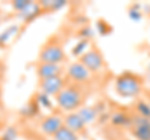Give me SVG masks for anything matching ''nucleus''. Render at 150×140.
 <instances>
[{
	"instance_id": "f257e3e1",
	"label": "nucleus",
	"mask_w": 150,
	"mask_h": 140,
	"mask_svg": "<svg viewBox=\"0 0 150 140\" xmlns=\"http://www.w3.org/2000/svg\"><path fill=\"white\" fill-rule=\"evenodd\" d=\"M55 104L65 113L78 111L84 105V94L79 85L68 81L67 86L55 96Z\"/></svg>"
},
{
	"instance_id": "f03ea898",
	"label": "nucleus",
	"mask_w": 150,
	"mask_h": 140,
	"mask_svg": "<svg viewBox=\"0 0 150 140\" xmlns=\"http://www.w3.org/2000/svg\"><path fill=\"white\" fill-rule=\"evenodd\" d=\"M114 90L120 98L135 99L142 94L143 81L137 74L131 71H124L115 78Z\"/></svg>"
},
{
	"instance_id": "7ed1b4c3",
	"label": "nucleus",
	"mask_w": 150,
	"mask_h": 140,
	"mask_svg": "<svg viewBox=\"0 0 150 140\" xmlns=\"http://www.w3.org/2000/svg\"><path fill=\"white\" fill-rule=\"evenodd\" d=\"M67 60L64 46L56 38L49 39L46 43L41 46L38 55V62L41 63H50L62 65Z\"/></svg>"
},
{
	"instance_id": "20e7f679",
	"label": "nucleus",
	"mask_w": 150,
	"mask_h": 140,
	"mask_svg": "<svg viewBox=\"0 0 150 140\" xmlns=\"http://www.w3.org/2000/svg\"><path fill=\"white\" fill-rule=\"evenodd\" d=\"M65 78H67L69 83L80 85V84H85L90 80L91 73L79 60H76V62L70 63L67 66V69H65Z\"/></svg>"
},
{
	"instance_id": "39448f33",
	"label": "nucleus",
	"mask_w": 150,
	"mask_h": 140,
	"mask_svg": "<svg viewBox=\"0 0 150 140\" xmlns=\"http://www.w3.org/2000/svg\"><path fill=\"white\" fill-rule=\"evenodd\" d=\"M64 127V116L60 113H50L41 118L39 121V130L46 136H53L58 130Z\"/></svg>"
},
{
	"instance_id": "423d86ee",
	"label": "nucleus",
	"mask_w": 150,
	"mask_h": 140,
	"mask_svg": "<svg viewBox=\"0 0 150 140\" xmlns=\"http://www.w3.org/2000/svg\"><path fill=\"white\" fill-rule=\"evenodd\" d=\"M130 134L135 140H150V119L131 114Z\"/></svg>"
},
{
	"instance_id": "0eeeda50",
	"label": "nucleus",
	"mask_w": 150,
	"mask_h": 140,
	"mask_svg": "<svg viewBox=\"0 0 150 140\" xmlns=\"http://www.w3.org/2000/svg\"><path fill=\"white\" fill-rule=\"evenodd\" d=\"M67 84H68V80L65 75H60V76H53L48 79H41V80H39L38 88H39V91L44 93V94L49 95L51 98H55L67 86Z\"/></svg>"
},
{
	"instance_id": "6e6552de",
	"label": "nucleus",
	"mask_w": 150,
	"mask_h": 140,
	"mask_svg": "<svg viewBox=\"0 0 150 140\" xmlns=\"http://www.w3.org/2000/svg\"><path fill=\"white\" fill-rule=\"evenodd\" d=\"M84 66H85L91 74L93 73H99L100 70L104 68L105 62H104V57L99 51L98 48H91L89 49L85 54L83 55L80 59H78Z\"/></svg>"
},
{
	"instance_id": "1a4fd4ad",
	"label": "nucleus",
	"mask_w": 150,
	"mask_h": 140,
	"mask_svg": "<svg viewBox=\"0 0 150 140\" xmlns=\"http://www.w3.org/2000/svg\"><path fill=\"white\" fill-rule=\"evenodd\" d=\"M35 71H36V75L39 78V80H41V79H48V78H53V76L64 75L65 69H64L63 65L38 62L35 65Z\"/></svg>"
},
{
	"instance_id": "9d476101",
	"label": "nucleus",
	"mask_w": 150,
	"mask_h": 140,
	"mask_svg": "<svg viewBox=\"0 0 150 140\" xmlns=\"http://www.w3.org/2000/svg\"><path fill=\"white\" fill-rule=\"evenodd\" d=\"M64 125L70 130H73L76 134H83L86 130V124L83 121L78 111H71V113H65L64 115Z\"/></svg>"
},
{
	"instance_id": "9b49d317",
	"label": "nucleus",
	"mask_w": 150,
	"mask_h": 140,
	"mask_svg": "<svg viewBox=\"0 0 150 140\" xmlns=\"http://www.w3.org/2000/svg\"><path fill=\"white\" fill-rule=\"evenodd\" d=\"M43 13L44 11H43V9H41V6L39 5V3L30 1V4L24 9V10L16 14V16L24 23H31Z\"/></svg>"
},
{
	"instance_id": "f8f14e48",
	"label": "nucleus",
	"mask_w": 150,
	"mask_h": 140,
	"mask_svg": "<svg viewBox=\"0 0 150 140\" xmlns=\"http://www.w3.org/2000/svg\"><path fill=\"white\" fill-rule=\"evenodd\" d=\"M109 121L114 128H130L131 125V114L124 110H115L110 113Z\"/></svg>"
},
{
	"instance_id": "ddd939ff",
	"label": "nucleus",
	"mask_w": 150,
	"mask_h": 140,
	"mask_svg": "<svg viewBox=\"0 0 150 140\" xmlns=\"http://www.w3.org/2000/svg\"><path fill=\"white\" fill-rule=\"evenodd\" d=\"M78 114L80 115V118L83 119V121L85 123L86 125L89 124H93L99 119V113L95 106H90V105H83L80 109L78 110Z\"/></svg>"
},
{
	"instance_id": "4468645a",
	"label": "nucleus",
	"mask_w": 150,
	"mask_h": 140,
	"mask_svg": "<svg viewBox=\"0 0 150 140\" xmlns=\"http://www.w3.org/2000/svg\"><path fill=\"white\" fill-rule=\"evenodd\" d=\"M40 109L41 108L36 103L35 98H33V99H30L25 105H23V108L19 110V114H20V116H23V118L33 119V118H35V116L39 115Z\"/></svg>"
},
{
	"instance_id": "2eb2a0df",
	"label": "nucleus",
	"mask_w": 150,
	"mask_h": 140,
	"mask_svg": "<svg viewBox=\"0 0 150 140\" xmlns=\"http://www.w3.org/2000/svg\"><path fill=\"white\" fill-rule=\"evenodd\" d=\"M19 29H20V26L18 24H11L8 28H5V29L0 33V46H5L18 34Z\"/></svg>"
},
{
	"instance_id": "dca6fc26",
	"label": "nucleus",
	"mask_w": 150,
	"mask_h": 140,
	"mask_svg": "<svg viewBox=\"0 0 150 140\" xmlns=\"http://www.w3.org/2000/svg\"><path fill=\"white\" fill-rule=\"evenodd\" d=\"M39 5L43 9V11H58L64 6H67V1L65 0H41L38 1Z\"/></svg>"
},
{
	"instance_id": "f3484780",
	"label": "nucleus",
	"mask_w": 150,
	"mask_h": 140,
	"mask_svg": "<svg viewBox=\"0 0 150 140\" xmlns=\"http://www.w3.org/2000/svg\"><path fill=\"white\" fill-rule=\"evenodd\" d=\"M51 140H80V135L64 125L55 133V135L51 136Z\"/></svg>"
},
{
	"instance_id": "a211bd4d",
	"label": "nucleus",
	"mask_w": 150,
	"mask_h": 140,
	"mask_svg": "<svg viewBox=\"0 0 150 140\" xmlns=\"http://www.w3.org/2000/svg\"><path fill=\"white\" fill-rule=\"evenodd\" d=\"M91 48V44H90V40H85V39H80L79 41L75 43V45L71 48V55L78 59H80L86 51Z\"/></svg>"
},
{
	"instance_id": "6ab92c4d",
	"label": "nucleus",
	"mask_w": 150,
	"mask_h": 140,
	"mask_svg": "<svg viewBox=\"0 0 150 140\" xmlns=\"http://www.w3.org/2000/svg\"><path fill=\"white\" fill-rule=\"evenodd\" d=\"M134 114L150 119V103L142 99L137 100V103L134 104Z\"/></svg>"
},
{
	"instance_id": "aec40b11",
	"label": "nucleus",
	"mask_w": 150,
	"mask_h": 140,
	"mask_svg": "<svg viewBox=\"0 0 150 140\" xmlns=\"http://www.w3.org/2000/svg\"><path fill=\"white\" fill-rule=\"evenodd\" d=\"M34 98L41 109H45V110H53L54 109V101L51 100V96L46 95L41 91H38L34 95Z\"/></svg>"
},
{
	"instance_id": "412c9836",
	"label": "nucleus",
	"mask_w": 150,
	"mask_h": 140,
	"mask_svg": "<svg viewBox=\"0 0 150 140\" xmlns=\"http://www.w3.org/2000/svg\"><path fill=\"white\" fill-rule=\"evenodd\" d=\"M19 132L14 125H9L5 127L4 130L0 133V140H18Z\"/></svg>"
},
{
	"instance_id": "4be33fe9",
	"label": "nucleus",
	"mask_w": 150,
	"mask_h": 140,
	"mask_svg": "<svg viewBox=\"0 0 150 140\" xmlns=\"http://www.w3.org/2000/svg\"><path fill=\"white\" fill-rule=\"evenodd\" d=\"M128 16L130 18V20H133L134 23H139L143 20V16L144 14L142 11V9H140V5L139 4H133L129 10H128Z\"/></svg>"
},
{
	"instance_id": "5701e85b",
	"label": "nucleus",
	"mask_w": 150,
	"mask_h": 140,
	"mask_svg": "<svg viewBox=\"0 0 150 140\" xmlns=\"http://www.w3.org/2000/svg\"><path fill=\"white\" fill-rule=\"evenodd\" d=\"M94 30L91 29L89 25H84V26H81L80 29H79V31H78V36L80 39H85V40H90L93 36H94Z\"/></svg>"
},
{
	"instance_id": "b1692460",
	"label": "nucleus",
	"mask_w": 150,
	"mask_h": 140,
	"mask_svg": "<svg viewBox=\"0 0 150 140\" xmlns=\"http://www.w3.org/2000/svg\"><path fill=\"white\" fill-rule=\"evenodd\" d=\"M29 4H30V0H13L11 1V8H13V10L16 11V14H18V13L24 10Z\"/></svg>"
},
{
	"instance_id": "393cba45",
	"label": "nucleus",
	"mask_w": 150,
	"mask_h": 140,
	"mask_svg": "<svg viewBox=\"0 0 150 140\" xmlns=\"http://www.w3.org/2000/svg\"><path fill=\"white\" fill-rule=\"evenodd\" d=\"M96 31H99V34H101V35H105V34H108V33L111 31V26L108 24L105 20H98Z\"/></svg>"
},
{
	"instance_id": "a878e982",
	"label": "nucleus",
	"mask_w": 150,
	"mask_h": 140,
	"mask_svg": "<svg viewBox=\"0 0 150 140\" xmlns=\"http://www.w3.org/2000/svg\"><path fill=\"white\" fill-rule=\"evenodd\" d=\"M4 128H5V127H4V123H3V120L0 119V133H1L3 130H4Z\"/></svg>"
},
{
	"instance_id": "bb28decb",
	"label": "nucleus",
	"mask_w": 150,
	"mask_h": 140,
	"mask_svg": "<svg viewBox=\"0 0 150 140\" xmlns=\"http://www.w3.org/2000/svg\"><path fill=\"white\" fill-rule=\"evenodd\" d=\"M148 80L150 83V64H149V68H148Z\"/></svg>"
},
{
	"instance_id": "cd10ccee",
	"label": "nucleus",
	"mask_w": 150,
	"mask_h": 140,
	"mask_svg": "<svg viewBox=\"0 0 150 140\" xmlns=\"http://www.w3.org/2000/svg\"><path fill=\"white\" fill-rule=\"evenodd\" d=\"M1 98H3V89H1V85H0V101H1Z\"/></svg>"
}]
</instances>
